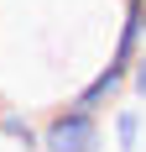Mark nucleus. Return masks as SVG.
Segmentation results:
<instances>
[{"mask_svg":"<svg viewBox=\"0 0 146 152\" xmlns=\"http://www.w3.org/2000/svg\"><path fill=\"white\" fill-rule=\"evenodd\" d=\"M141 21H146V0H141Z\"/></svg>","mask_w":146,"mask_h":152,"instance_id":"423d86ee","label":"nucleus"},{"mask_svg":"<svg viewBox=\"0 0 146 152\" xmlns=\"http://www.w3.org/2000/svg\"><path fill=\"white\" fill-rule=\"evenodd\" d=\"M125 5H141V0H125Z\"/></svg>","mask_w":146,"mask_h":152,"instance_id":"0eeeda50","label":"nucleus"},{"mask_svg":"<svg viewBox=\"0 0 146 152\" xmlns=\"http://www.w3.org/2000/svg\"><path fill=\"white\" fill-rule=\"evenodd\" d=\"M141 142H146L141 105H125V100H120V105L110 110V147H115V152H141Z\"/></svg>","mask_w":146,"mask_h":152,"instance_id":"7ed1b4c3","label":"nucleus"},{"mask_svg":"<svg viewBox=\"0 0 146 152\" xmlns=\"http://www.w3.org/2000/svg\"><path fill=\"white\" fill-rule=\"evenodd\" d=\"M78 105L89 110H99V115H110V110L120 105V100H131V63H115V58H104L94 74H89V84L78 94H73Z\"/></svg>","mask_w":146,"mask_h":152,"instance_id":"f03ea898","label":"nucleus"},{"mask_svg":"<svg viewBox=\"0 0 146 152\" xmlns=\"http://www.w3.org/2000/svg\"><path fill=\"white\" fill-rule=\"evenodd\" d=\"M131 100H146V47H141V58L131 63Z\"/></svg>","mask_w":146,"mask_h":152,"instance_id":"39448f33","label":"nucleus"},{"mask_svg":"<svg viewBox=\"0 0 146 152\" xmlns=\"http://www.w3.org/2000/svg\"><path fill=\"white\" fill-rule=\"evenodd\" d=\"M0 137L16 142L21 152H42V121H31L26 110H16V105H0Z\"/></svg>","mask_w":146,"mask_h":152,"instance_id":"20e7f679","label":"nucleus"},{"mask_svg":"<svg viewBox=\"0 0 146 152\" xmlns=\"http://www.w3.org/2000/svg\"><path fill=\"white\" fill-rule=\"evenodd\" d=\"M104 115L78 100L42 115V152H104Z\"/></svg>","mask_w":146,"mask_h":152,"instance_id":"f257e3e1","label":"nucleus"}]
</instances>
